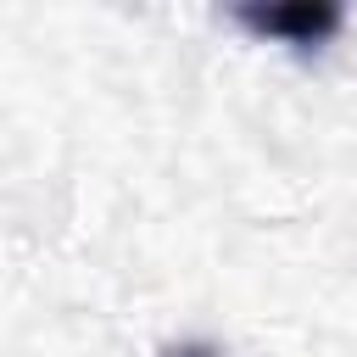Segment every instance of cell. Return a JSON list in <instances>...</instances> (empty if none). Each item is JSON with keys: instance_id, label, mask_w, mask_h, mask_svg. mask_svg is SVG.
<instances>
[{"instance_id": "1", "label": "cell", "mask_w": 357, "mask_h": 357, "mask_svg": "<svg viewBox=\"0 0 357 357\" xmlns=\"http://www.w3.org/2000/svg\"><path fill=\"white\" fill-rule=\"evenodd\" d=\"M240 22L262 39H284V45H324L329 33H340L346 11L335 0H290V6H240Z\"/></svg>"}, {"instance_id": "2", "label": "cell", "mask_w": 357, "mask_h": 357, "mask_svg": "<svg viewBox=\"0 0 357 357\" xmlns=\"http://www.w3.org/2000/svg\"><path fill=\"white\" fill-rule=\"evenodd\" d=\"M167 357H218V351H212V346H195V340H190V346H173Z\"/></svg>"}]
</instances>
